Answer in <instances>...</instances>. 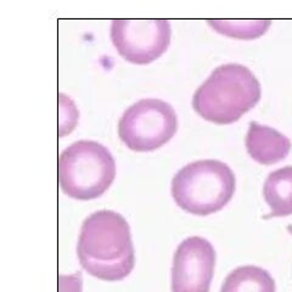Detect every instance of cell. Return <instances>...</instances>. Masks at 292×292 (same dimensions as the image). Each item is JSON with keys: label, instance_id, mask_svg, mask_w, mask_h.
<instances>
[{"label": "cell", "instance_id": "obj_1", "mask_svg": "<svg viewBox=\"0 0 292 292\" xmlns=\"http://www.w3.org/2000/svg\"><path fill=\"white\" fill-rule=\"evenodd\" d=\"M81 265L104 281L123 280L135 264L130 227L120 213L101 209L83 222L77 245Z\"/></svg>", "mask_w": 292, "mask_h": 292}, {"label": "cell", "instance_id": "obj_2", "mask_svg": "<svg viewBox=\"0 0 292 292\" xmlns=\"http://www.w3.org/2000/svg\"><path fill=\"white\" fill-rule=\"evenodd\" d=\"M260 83L250 68L227 64L215 68L193 96L196 114L215 125H231L260 100Z\"/></svg>", "mask_w": 292, "mask_h": 292}, {"label": "cell", "instance_id": "obj_3", "mask_svg": "<svg viewBox=\"0 0 292 292\" xmlns=\"http://www.w3.org/2000/svg\"><path fill=\"white\" fill-rule=\"evenodd\" d=\"M235 189V174L227 163L201 160L181 168L172 179L170 190L181 209L204 217L224 209Z\"/></svg>", "mask_w": 292, "mask_h": 292}, {"label": "cell", "instance_id": "obj_4", "mask_svg": "<svg viewBox=\"0 0 292 292\" xmlns=\"http://www.w3.org/2000/svg\"><path fill=\"white\" fill-rule=\"evenodd\" d=\"M57 172L60 188L65 195L88 201L109 190L116 178V162L102 144L80 140L61 152Z\"/></svg>", "mask_w": 292, "mask_h": 292}, {"label": "cell", "instance_id": "obj_5", "mask_svg": "<svg viewBox=\"0 0 292 292\" xmlns=\"http://www.w3.org/2000/svg\"><path fill=\"white\" fill-rule=\"evenodd\" d=\"M178 130V117L168 102L143 99L125 111L118 122V135L128 149L155 151L168 143Z\"/></svg>", "mask_w": 292, "mask_h": 292}, {"label": "cell", "instance_id": "obj_6", "mask_svg": "<svg viewBox=\"0 0 292 292\" xmlns=\"http://www.w3.org/2000/svg\"><path fill=\"white\" fill-rule=\"evenodd\" d=\"M168 20H114L111 39L118 54L135 65H147L161 57L170 44Z\"/></svg>", "mask_w": 292, "mask_h": 292}, {"label": "cell", "instance_id": "obj_7", "mask_svg": "<svg viewBox=\"0 0 292 292\" xmlns=\"http://www.w3.org/2000/svg\"><path fill=\"white\" fill-rule=\"evenodd\" d=\"M214 247L200 236L178 246L172 265V292H209L215 268Z\"/></svg>", "mask_w": 292, "mask_h": 292}, {"label": "cell", "instance_id": "obj_8", "mask_svg": "<svg viewBox=\"0 0 292 292\" xmlns=\"http://www.w3.org/2000/svg\"><path fill=\"white\" fill-rule=\"evenodd\" d=\"M245 143L250 157L263 166L285 160L292 146L290 139L283 133L257 122L250 123Z\"/></svg>", "mask_w": 292, "mask_h": 292}, {"label": "cell", "instance_id": "obj_9", "mask_svg": "<svg viewBox=\"0 0 292 292\" xmlns=\"http://www.w3.org/2000/svg\"><path fill=\"white\" fill-rule=\"evenodd\" d=\"M263 197L269 206L267 218H283L292 214V166L279 168L268 175Z\"/></svg>", "mask_w": 292, "mask_h": 292}, {"label": "cell", "instance_id": "obj_10", "mask_svg": "<svg viewBox=\"0 0 292 292\" xmlns=\"http://www.w3.org/2000/svg\"><path fill=\"white\" fill-rule=\"evenodd\" d=\"M220 292H276V285L268 270L256 265H244L229 273Z\"/></svg>", "mask_w": 292, "mask_h": 292}, {"label": "cell", "instance_id": "obj_11", "mask_svg": "<svg viewBox=\"0 0 292 292\" xmlns=\"http://www.w3.org/2000/svg\"><path fill=\"white\" fill-rule=\"evenodd\" d=\"M215 32L230 38L251 41L263 36L272 25L270 20H209Z\"/></svg>", "mask_w": 292, "mask_h": 292}, {"label": "cell", "instance_id": "obj_12", "mask_svg": "<svg viewBox=\"0 0 292 292\" xmlns=\"http://www.w3.org/2000/svg\"><path fill=\"white\" fill-rule=\"evenodd\" d=\"M60 292H82V275L77 273L71 276H59Z\"/></svg>", "mask_w": 292, "mask_h": 292}, {"label": "cell", "instance_id": "obj_13", "mask_svg": "<svg viewBox=\"0 0 292 292\" xmlns=\"http://www.w3.org/2000/svg\"><path fill=\"white\" fill-rule=\"evenodd\" d=\"M288 231H289V233H290L291 235H292V224H291V225H289V227H288Z\"/></svg>", "mask_w": 292, "mask_h": 292}]
</instances>
